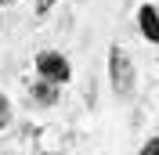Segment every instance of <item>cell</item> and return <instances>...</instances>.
<instances>
[{"label":"cell","instance_id":"6da1fadb","mask_svg":"<svg viewBox=\"0 0 159 155\" xmlns=\"http://www.w3.org/2000/svg\"><path fill=\"white\" fill-rule=\"evenodd\" d=\"M109 69H112V87H116V94H130L134 90V69H130L127 54L119 47L109 51Z\"/></svg>","mask_w":159,"mask_h":155},{"label":"cell","instance_id":"5b68a950","mask_svg":"<svg viewBox=\"0 0 159 155\" xmlns=\"http://www.w3.org/2000/svg\"><path fill=\"white\" fill-rule=\"evenodd\" d=\"M141 155H159V137H156V141H148V144L141 148Z\"/></svg>","mask_w":159,"mask_h":155},{"label":"cell","instance_id":"7a4b0ae2","mask_svg":"<svg viewBox=\"0 0 159 155\" xmlns=\"http://www.w3.org/2000/svg\"><path fill=\"white\" fill-rule=\"evenodd\" d=\"M36 69H40V76L51 79V83H65V79H69V65H65V58L54 54V51H43L36 58Z\"/></svg>","mask_w":159,"mask_h":155},{"label":"cell","instance_id":"3957f363","mask_svg":"<svg viewBox=\"0 0 159 155\" xmlns=\"http://www.w3.org/2000/svg\"><path fill=\"white\" fill-rule=\"evenodd\" d=\"M138 22H141V33H145L148 40H156V43H159V11H156V7H141Z\"/></svg>","mask_w":159,"mask_h":155},{"label":"cell","instance_id":"277c9868","mask_svg":"<svg viewBox=\"0 0 159 155\" xmlns=\"http://www.w3.org/2000/svg\"><path fill=\"white\" fill-rule=\"evenodd\" d=\"M33 97H36L40 105H54V83H51V79H43V83H36V87H33Z\"/></svg>","mask_w":159,"mask_h":155},{"label":"cell","instance_id":"52a82bcc","mask_svg":"<svg viewBox=\"0 0 159 155\" xmlns=\"http://www.w3.org/2000/svg\"><path fill=\"white\" fill-rule=\"evenodd\" d=\"M0 4H11V0H0Z\"/></svg>","mask_w":159,"mask_h":155},{"label":"cell","instance_id":"8992f818","mask_svg":"<svg viewBox=\"0 0 159 155\" xmlns=\"http://www.w3.org/2000/svg\"><path fill=\"white\" fill-rule=\"evenodd\" d=\"M7 123V101H4V97H0V126Z\"/></svg>","mask_w":159,"mask_h":155}]
</instances>
